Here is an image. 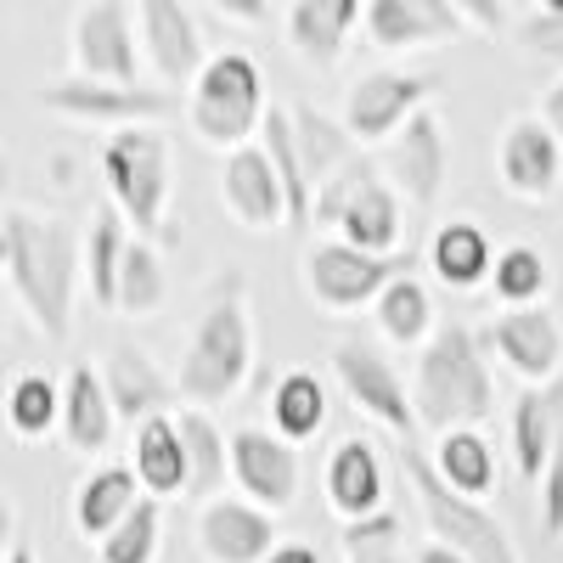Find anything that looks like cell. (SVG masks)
Returning a JSON list of instances; mask_svg holds the SVG:
<instances>
[{"mask_svg":"<svg viewBox=\"0 0 563 563\" xmlns=\"http://www.w3.org/2000/svg\"><path fill=\"white\" fill-rule=\"evenodd\" d=\"M378 169H384V164H372V158H361V153H355L339 175H327V180L316 186V225H333V231H339L344 209L361 198V186H366L372 175H378Z\"/></svg>","mask_w":563,"mask_h":563,"instance_id":"39","label":"cell"},{"mask_svg":"<svg viewBox=\"0 0 563 563\" xmlns=\"http://www.w3.org/2000/svg\"><path fill=\"white\" fill-rule=\"evenodd\" d=\"M512 45L530 57V63H547V68H563V12H547L536 7L530 18L512 23Z\"/></svg>","mask_w":563,"mask_h":563,"instance_id":"40","label":"cell"},{"mask_svg":"<svg viewBox=\"0 0 563 563\" xmlns=\"http://www.w3.org/2000/svg\"><path fill=\"white\" fill-rule=\"evenodd\" d=\"M372 321H378V333L400 350H422L434 333H440V321H434V294H429V282H422L417 271L395 276L384 299L372 305Z\"/></svg>","mask_w":563,"mask_h":563,"instance_id":"32","label":"cell"},{"mask_svg":"<svg viewBox=\"0 0 563 563\" xmlns=\"http://www.w3.org/2000/svg\"><path fill=\"white\" fill-rule=\"evenodd\" d=\"M180 434H186V462H192V496H220L231 479V434L209 417V406H186L180 411Z\"/></svg>","mask_w":563,"mask_h":563,"instance_id":"36","label":"cell"},{"mask_svg":"<svg viewBox=\"0 0 563 563\" xmlns=\"http://www.w3.org/2000/svg\"><path fill=\"white\" fill-rule=\"evenodd\" d=\"M265 563H321V552H316V547H305V541H282Z\"/></svg>","mask_w":563,"mask_h":563,"instance_id":"47","label":"cell"},{"mask_svg":"<svg viewBox=\"0 0 563 563\" xmlns=\"http://www.w3.org/2000/svg\"><path fill=\"white\" fill-rule=\"evenodd\" d=\"M220 203L225 214L238 220L243 231H282L294 225V209H288V186H282L271 153L260 147V141H249V147H231L220 158Z\"/></svg>","mask_w":563,"mask_h":563,"instance_id":"14","label":"cell"},{"mask_svg":"<svg viewBox=\"0 0 563 563\" xmlns=\"http://www.w3.org/2000/svg\"><path fill=\"white\" fill-rule=\"evenodd\" d=\"M7 563H34V552H29V541H23V536H12V547H7Z\"/></svg>","mask_w":563,"mask_h":563,"instance_id":"49","label":"cell"},{"mask_svg":"<svg viewBox=\"0 0 563 563\" xmlns=\"http://www.w3.org/2000/svg\"><path fill=\"white\" fill-rule=\"evenodd\" d=\"M0 417H7L18 445H40L45 434L63 429V384L40 366L18 372V378L7 384V400H0Z\"/></svg>","mask_w":563,"mask_h":563,"instance_id":"29","label":"cell"},{"mask_svg":"<svg viewBox=\"0 0 563 563\" xmlns=\"http://www.w3.org/2000/svg\"><path fill=\"white\" fill-rule=\"evenodd\" d=\"M119 406L108 395V378L102 366L90 361H74L68 378H63V445L74 456H102L113 445V429H119Z\"/></svg>","mask_w":563,"mask_h":563,"instance_id":"22","label":"cell"},{"mask_svg":"<svg viewBox=\"0 0 563 563\" xmlns=\"http://www.w3.org/2000/svg\"><path fill=\"white\" fill-rule=\"evenodd\" d=\"M327 411H333V400H327V384L316 366H288L271 384V429L288 434L294 445H305L327 429Z\"/></svg>","mask_w":563,"mask_h":563,"instance_id":"30","label":"cell"},{"mask_svg":"<svg viewBox=\"0 0 563 563\" xmlns=\"http://www.w3.org/2000/svg\"><path fill=\"white\" fill-rule=\"evenodd\" d=\"M366 23V0H288V18H282V40H288V52L327 74L339 68L355 29Z\"/></svg>","mask_w":563,"mask_h":563,"instance_id":"20","label":"cell"},{"mask_svg":"<svg viewBox=\"0 0 563 563\" xmlns=\"http://www.w3.org/2000/svg\"><path fill=\"white\" fill-rule=\"evenodd\" d=\"M490 294L501 305H547L552 299V260L536 243H507L490 271Z\"/></svg>","mask_w":563,"mask_h":563,"instance_id":"37","label":"cell"},{"mask_svg":"<svg viewBox=\"0 0 563 563\" xmlns=\"http://www.w3.org/2000/svg\"><path fill=\"white\" fill-rule=\"evenodd\" d=\"M417 271V254H366L344 238H327L310 243L299 260V282H305V299L321 316H361L384 299V288L395 276Z\"/></svg>","mask_w":563,"mask_h":563,"instance_id":"7","label":"cell"},{"mask_svg":"<svg viewBox=\"0 0 563 563\" xmlns=\"http://www.w3.org/2000/svg\"><path fill=\"white\" fill-rule=\"evenodd\" d=\"M496 180L512 198L525 203H547L563 180V141L558 130L536 113V119H512L496 141Z\"/></svg>","mask_w":563,"mask_h":563,"instance_id":"17","label":"cell"},{"mask_svg":"<svg viewBox=\"0 0 563 563\" xmlns=\"http://www.w3.org/2000/svg\"><path fill=\"white\" fill-rule=\"evenodd\" d=\"M299 445L276 429H260V422H243L231 429V485H238L249 501L271 507V512H288L299 501Z\"/></svg>","mask_w":563,"mask_h":563,"instance_id":"13","label":"cell"},{"mask_svg":"<svg viewBox=\"0 0 563 563\" xmlns=\"http://www.w3.org/2000/svg\"><path fill=\"white\" fill-rule=\"evenodd\" d=\"M164 243L153 238H130L124 271H119V316L124 321H153L169 305V271H164Z\"/></svg>","mask_w":563,"mask_h":563,"instance_id":"35","label":"cell"},{"mask_svg":"<svg viewBox=\"0 0 563 563\" xmlns=\"http://www.w3.org/2000/svg\"><path fill=\"white\" fill-rule=\"evenodd\" d=\"M135 23H141V52H147V68L164 85H192L209 63L203 29L192 18L186 0H135Z\"/></svg>","mask_w":563,"mask_h":563,"instance_id":"16","label":"cell"},{"mask_svg":"<svg viewBox=\"0 0 563 563\" xmlns=\"http://www.w3.org/2000/svg\"><path fill=\"white\" fill-rule=\"evenodd\" d=\"M536 7H547V12H563V0H536Z\"/></svg>","mask_w":563,"mask_h":563,"instance_id":"50","label":"cell"},{"mask_svg":"<svg viewBox=\"0 0 563 563\" xmlns=\"http://www.w3.org/2000/svg\"><path fill=\"white\" fill-rule=\"evenodd\" d=\"M265 74L249 52H214L203 74L186 85V124L203 147H249L265 124Z\"/></svg>","mask_w":563,"mask_h":563,"instance_id":"6","label":"cell"},{"mask_svg":"<svg viewBox=\"0 0 563 563\" xmlns=\"http://www.w3.org/2000/svg\"><path fill=\"white\" fill-rule=\"evenodd\" d=\"M102 180H108L113 209L135 225V238H153V243L175 238V220H169L175 164H169V135L158 124L113 130L102 141Z\"/></svg>","mask_w":563,"mask_h":563,"instance_id":"4","label":"cell"},{"mask_svg":"<svg viewBox=\"0 0 563 563\" xmlns=\"http://www.w3.org/2000/svg\"><path fill=\"white\" fill-rule=\"evenodd\" d=\"M130 238H135V225L119 209H102L85 225V288L97 310H119V271H124Z\"/></svg>","mask_w":563,"mask_h":563,"instance_id":"34","label":"cell"},{"mask_svg":"<svg viewBox=\"0 0 563 563\" xmlns=\"http://www.w3.org/2000/svg\"><path fill=\"white\" fill-rule=\"evenodd\" d=\"M102 378H108V395H113V406H119V417L130 422H147V417H164L169 406H175V378L147 355V350H130V344H119L113 355H108V366H102Z\"/></svg>","mask_w":563,"mask_h":563,"instance_id":"27","label":"cell"},{"mask_svg":"<svg viewBox=\"0 0 563 563\" xmlns=\"http://www.w3.org/2000/svg\"><path fill=\"white\" fill-rule=\"evenodd\" d=\"M400 445V474L411 479V496H417V512H422V525H429L434 541L467 552L474 563H525L519 547H512L507 525L496 519V512L474 496H462L445 485V474L434 467V456L422 451L417 440H395Z\"/></svg>","mask_w":563,"mask_h":563,"instance_id":"5","label":"cell"},{"mask_svg":"<svg viewBox=\"0 0 563 563\" xmlns=\"http://www.w3.org/2000/svg\"><path fill=\"white\" fill-rule=\"evenodd\" d=\"M440 79L417 74V68H366L350 79L344 90V124L355 130L361 147H378V141H395L422 108H434Z\"/></svg>","mask_w":563,"mask_h":563,"instance_id":"9","label":"cell"},{"mask_svg":"<svg viewBox=\"0 0 563 563\" xmlns=\"http://www.w3.org/2000/svg\"><path fill=\"white\" fill-rule=\"evenodd\" d=\"M451 7L467 18V29H474V34H485V40H496V34H512V23H507V0H451Z\"/></svg>","mask_w":563,"mask_h":563,"instance_id":"43","label":"cell"},{"mask_svg":"<svg viewBox=\"0 0 563 563\" xmlns=\"http://www.w3.org/2000/svg\"><path fill=\"white\" fill-rule=\"evenodd\" d=\"M541 536H563V434L552 445V462H547V474H541Z\"/></svg>","mask_w":563,"mask_h":563,"instance_id":"42","label":"cell"},{"mask_svg":"<svg viewBox=\"0 0 563 563\" xmlns=\"http://www.w3.org/2000/svg\"><path fill=\"white\" fill-rule=\"evenodd\" d=\"M254 378V310H249V276L225 271L214 276V288L186 333L180 366H175V389L186 406H225L238 400L243 384Z\"/></svg>","mask_w":563,"mask_h":563,"instance_id":"2","label":"cell"},{"mask_svg":"<svg viewBox=\"0 0 563 563\" xmlns=\"http://www.w3.org/2000/svg\"><path fill=\"white\" fill-rule=\"evenodd\" d=\"M434 467L445 474L451 490L474 496V501H490L501 490V462H496V445L479 434V429H451L434 440Z\"/></svg>","mask_w":563,"mask_h":563,"instance_id":"31","label":"cell"},{"mask_svg":"<svg viewBox=\"0 0 563 563\" xmlns=\"http://www.w3.org/2000/svg\"><path fill=\"white\" fill-rule=\"evenodd\" d=\"M164 552V501L141 496L130 519L97 547V563H158Z\"/></svg>","mask_w":563,"mask_h":563,"instance_id":"38","label":"cell"},{"mask_svg":"<svg viewBox=\"0 0 563 563\" xmlns=\"http://www.w3.org/2000/svg\"><path fill=\"white\" fill-rule=\"evenodd\" d=\"M389 180L400 186V198L417 209H434L445 180H451V135L434 108H422L395 141H389Z\"/></svg>","mask_w":563,"mask_h":563,"instance_id":"19","label":"cell"},{"mask_svg":"<svg viewBox=\"0 0 563 563\" xmlns=\"http://www.w3.org/2000/svg\"><path fill=\"white\" fill-rule=\"evenodd\" d=\"M294 141H299V164L310 175V186H321L327 175H339L355 158V130L344 124V113H321L316 102H294Z\"/></svg>","mask_w":563,"mask_h":563,"instance_id":"33","label":"cell"},{"mask_svg":"<svg viewBox=\"0 0 563 563\" xmlns=\"http://www.w3.org/2000/svg\"><path fill=\"white\" fill-rule=\"evenodd\" d=\"M276 512L238 496H209L198 512V558L203 563H265L276 552Z\"/></svg>","mask_w":563,"mask_h":563,"instance_id":"15","label":"cell"},{"mask_svg":"<svg viewBox=\"0 0 563 563\" xmlns=\"http://www.w3.org/2000/svg\"><path fill=\"white\" fill-rule=\"evenodd\" d=\"M558 434H563V378H558V384H530L519 400H512V417H507L512 467H519L525 479L541 485Z\"/></svg>","mask_w":563,"mask_h":563,"instance_id":"24","label":"cell"},{"mask_svg":"<svg viewBox=\"0 0 563 563\" xmlns=\"http://www.w3.org/2000/svg\"><path fill=\"white\" fill-rule=\"evenodd\" d=\"M0 271L18 299V310L40 327L45 344H68L74 333V299L85 282V231L57 214L7 209L0 214Z\"/></svg>","mask_w":563,"mask_h":563,"instance_id":"1","label":"cell"},{"mask_svg":"<svg viewBox=\"0 0 563 563\" xmlns=\"http://www.w3.org/2000/svg\"><path fill=\"white\" fill-rule=\"evenodd\" d=\"M541 119H547V124L558 130V141H563V74L541 90Z\"/></svg>","mask_w":563,"mask_h":563,"instance_id":"46","label":"cell"},{"mask_svg":"<svg viewBox=\"0 0 563 563\" xmlns=\"http://www.w3.org/2000/svg\"><path fill=\"white\" fill-rule=\"evenodd\" d=\"M361 29L372 52H434L467 34V18L451 0H366Z\"/></svg>","mask_w":563,"mask_h":563,"instance_id":"18","label":"cell"},{"mask_svg":"<svg viewBox=\"0 0 563 563\" xmlns=\"http://www.w3.org/2000/svg\"><path fill=\"white\" fill-rule=\"evenodd\" d=\"M130 467L147 496L175 501V496H192V462H186V434H180V417H147L135 422V451Z\"/></svg>","mask_w":563,"mask_h":563,"instance_id":"25","label":"cell"},{"mask_svg":"<svg viewBox=\"0 0 563 563\" xmlns=\"http://www.w3.org/2000/svg\"><path fill=\"white\" fill-rule=\"evenodd\" d=\"M479 339L525 389L563 378V321L547 305H501Z\"/></svg>","mask_w":563,"mask_h":563,"instance_id":"12","label":"cell"},{"mask_svg":"<svg viewBox=\"0 0 563 563\" xmlns=\"http://www.w3.org/2000/svg\"><path fill=\"white\" fill-rule=\"evenodd\" d=\"M411 563H474V558H467V552H456V547H445V541H422L417 552H411Z\"/></svg>","mask_w":563,"mask_h":563,"instance_id":"45","label":"cell"},{"mask_svg":"<svg viewBox=\"0 0 563 563\" xmlns=\"http://www.w3.org/2000/svg\"><path fill=\"white\" fill-rule=\"evenodd\" d=\"M209 7L225 23H243V29H265L271 23V0H209Z\"/></svg>","mask_w":563,"mask_h":563,"instance_id":"44","label":"cell"},{"mask_svg":"<svg viewBox=\"0 0 563 563\" xmlns=\"http://www.w3.org/2000/svg\"><path fill=\"white\" fill-rule=\"evenodd\" d=\"M333 378H339L344 400H350L366 422H378L384 434H395V440H417V434H422L411 384L400 378L395 361H389L378 344H339V350H333Z\"/></svg>","mask_w":563,"mask_h":563,"instance_id":"11","label":"cell"},{"mask_svg":"<svg viewBox=\"0 0 563 563\" xmlns=\"http://www.w3.org/2000/svg\"><path fill=\"white\" fill-rule=\"evenodd\" d=\"M321 490H327V507L339 519H366V512L384 507V490H389V474H384V456L366 434H350L327 451V467H321Z\"/></svg>","mask_w":563,"mask_h":563,"instance_id":"21","label":"cell"},{"mask_svg":"<svg viewBox=\"0 0 563 563\" xmlns=\"http://www.w3.org/2000/svg\"><path fill=\"white\" fill-rule=\"evenodd\" d=\"M34 102L63 119V124H90V130H130V124H158L169 119L180 102L169 90H153V85H119V79H85V74H68V79H52L34 90Z\"/></svg>","mask_w":563,"mask_h":563,"instance_id":"8","label":"cell"},{"mask_svg":"<svg viewBox=\"0 0 563 563\" xmlns=\"http://www.w3.org/2000/svg\"><path fill=\"white\" fill-rule=\"evenodd\" d=\"M411 400L429 434H451V429H479L496 411V372H490V350L474 327L445 321L440 333L417 350L411 366Z\"/></svg>","mask_w":563,"mask_h":563,"instance_id":"3","label":"cell"},{"mask_svg":"<svg viewBox=\"0 0 563 563\" xmlns=\"http://www.w3.org/2000/svg\"><path fill=\"white\" fill-rule=\"evenodd\" d=\"M147 496L135 479V467L130 462H102V467H90V474L74 485V536L90 541V547H102L130 512L135 501Z\"/></svg>","mask_w":563,"mask_h":563,"instance_id":"23","label":"cell"},{"mask_svg":"<svg viewBox=\"0 0 563 563\" xmlns=\"http://www.w3.org/2000/svg\"><path fill=\"white\" fill-rule=\"evenodd\" d=\"M68 57L74 74L85 79H119V85H141V23L130 12V0H79L74 23H68Z\"/></svg>","mask_w":563,"mask_h":563,"instance_id":"10","label":"cell"},{"mask_svg":"<svg viewBox=\"0 0 563 563\" xmlns=\"http://www.w3.org/2000/svg\"><path fill=\"white\" fill-rule=\"evenodd\" d=\"M339 547H344V558H355V552H384V547H400V512L378 507V512H366V519H350V525H339Z\"/></svg>","mask_w":563,"mask_h":563,"instance_id":"41","label":"cell"},{"mask_svg":"<svg viewBox=\"0 0 563 563\" xmlns=\"http://www.w3.org/2000/svg\"><path fill=\"white\" fill-rule=\"evenodd\" d=\"M339 238L366 249V254H400V238H406V198H400V186L389 180V169H378L366 186H361V198L344 209L339 220Z\"/></svg>","mask_w":563,"mask_h":563,"instance_id":"28","label":"cell"},{"mask_svg":"<svg viewBox=\"0 0 563 563\" xmlns=\"http://www.w3.org/2000/svg\"><path fill=\"white\" fill-rule=\"evenodd\" d=\"M344 563H400V547H384V552H355Z\"/></svg>","mask_w":563,"mask_h":563,"instance_id":"48","label":"cell"},{"mask_svg":"<svg viewBox=\"0 0 563 563\" xmlns=\"http://www.w3.org/2000/svg\"><path fill=\"white\" fill-rule=\"evenodd\" d=\"M496 254H501V249L485 238L479 220H445L434 238H429V249H422V260H429L434 282H440V288H451V294L485 288L490 271H496Z\"/></svg>","mask_w":563,"mask_h":563,"instance_id":"26","label":"cell"}]
</instances>
